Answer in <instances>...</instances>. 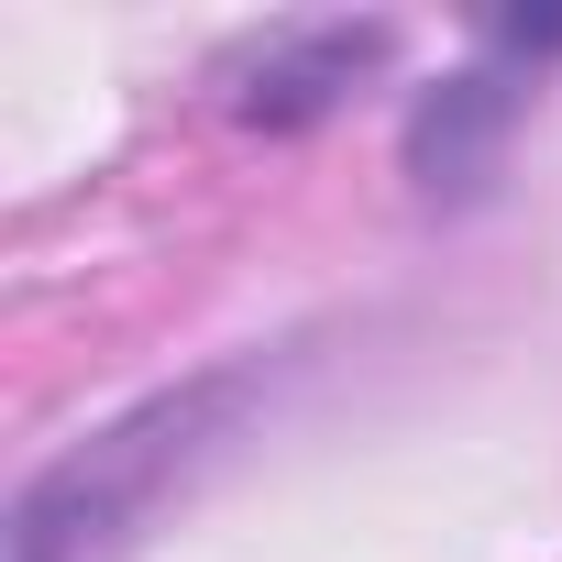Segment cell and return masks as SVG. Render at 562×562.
<instances>
[{"label":"cell","mask_w":562,"mask_h":562,"mask_svg":"<svg viewBox=\"0 0 562 562\" xmlns=\"http://www.w3.org/2000/svg\"><path fill=\"white\" fill-rule=\"evenodd\" d=\"M232 408H243V375H199V386H177V397H155V408H133V419H111V430L78 441L56 474H34V496H23V518H12V551H23V562L111 551V540L232 430Z\"/></svg>","instance_id":"cell-1"},{"label":"cell","mask_w":562,"mask_h":562,"mask_svg":"<svg viewBox=\"0 0 562 562\" xmlns=\"http://www.w3.org/2000/svg\"><path fill=\"white\" fill-rule=\"evenodd\" d=\"M386 45H397L386 23H299V34H265V45L232 67V111L265 122V133H299V122H321L353 78H375Z\"/></svg>","instance_id":"cell-2"},{"label":"cell","mask_w":562,"mask_h":562,"mask_svg":"<svg viewBox=\"0 0 562 562\" xmlns=\"http://www.w3.org/2000/svg\"><path fill=\"white\" fill-rule=\"evenodd\" d=\"M518 111H529V67H463V78H441V89L408 111V177H419L430 199L485 188V166H496V144H507Z\"/></svg>","instance_id":"cell-3"}]
</instances>
